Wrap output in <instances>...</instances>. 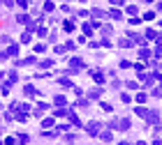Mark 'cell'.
Here are the masks:
<instances>
[{"mask_svg":"<svg viewBox=\"0 0 162 145\" xmlns=\"http://www.w3.org/2000/svg\"><path fill=\"white\" fill-rule=\"evenodd\" d=\"M100 129H102V127H100V122H90V124H88V134H90V136H95Z\"/></svg>","mask_w":162,"mask_h":145,"instance_id":"1","label":"cell"},{"mask_svg":"<svg viewBox=\"0 0 162 145\" xmlns=\"http://www.w3.org/2000/svg\"><path fill=\"white\" fill-rule=\"evenodd\" d=\"M81 67H84V62H81V60H72V69H81Z\"/></svg>","mask_w":162,"mask_h":145,"instance_id":"2","label":"cell"},{"mask_svg":"<svg viewBox=\"0 0 162 145\" xmlns=\"http://www.w3.org/2000/svg\"><path fill=\"white\" fill-rule=\"evenodd\" d=\"M9 55H16V46H9V48H7V58H9Z\"/></svg>","mask_w":162,"mask_h":145,"instance_id":"3","label":"cell"},{"mask_svg":"<svg viewBox=\"0 0 162 145\" xmlns=\"http://www.w3.org/2000/svg\"><path fill=\"white\" fill-rule=\"evenodd\" d=\"M19 5H21V7H26V5H28V0H19Z\"/></svg>","mask_w":162,"mask_h":145,"instance_id":"4","label":"cell"},{"mask_svg":"<svg viewBox=\"0 0 162 145\" xmlns=\"http://www.w3.org/2000/svg\"><path fill=\"white\" fill-rule=\"evenodd\" d=\"M114 2H116V5H120V2H123V0H114Z\"/></svg>","mask_w":162,"mask_h":145,"instance_id":"5","label":"cell"},{"mask_svg":"<svg viewBox=\"0 0 162 145\" xmlns=\"http://www.w3.org/2000/svg\"><path fill=\"white\" fill-rule=\"evenodd\" d=\"M139 145H146V143H139Z\"/></svg>","mask_w":162,"mask_h":145,"instance_id":"6","label":"cell"}]
</instances>
